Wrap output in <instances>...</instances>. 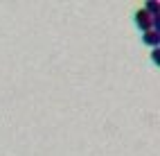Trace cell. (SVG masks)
Segmentation results:
<instances>
[{
	"instance_id": "obj_1",
	"label": "cell",
	"mask_w": 160,
	"mask_h": 156,
	"mask_svg": "<svg viewBox=\"0 0 160 156\" xmlns=\"http://www.w3.org/2000/svg\"><path fill=\"white\" fill-rule=\"evenodd\" d=\"M135 23L140 25V27L144 29V32H149V29H153V18L149 16V14L144 12V9H140V12L135 14Z\"/></svg>"
},
{
	"instance_id": "obj_3",
	"label": "cell",
	"mask_w": 160,
	"mask_h": 156,
	"mask_svg": "<svg viewBox=\"0 0 160 156\" xmlns=\"http://www.w3.org/2000/svg\"><path fill=\"white\" fill-rule=\"evenodd\" d=\"M144 43H149V45L158 48V43H160V32H153V29L144 32Z\"/></svg>"
},
{
	"instance_id": "obj_4",
	"label": "cell",
	"mask_w": 160,
	"mask_h": 156,
	"mask_svg": "<svg viewBox=\"0 0 160 156\" xmlns=\"http://www.w3.org/2000/svg\"><path fill=\"white\" fill-rule=\"evenodd\" d=\"M151 55H153V61H156V64H158V59H160L158 55H160V50H158V48H153V52H151Z\"/></svg>"
},
{
	"instance_id": "obj_2",
	"label": "cell",
	"mask_w": 160,
	"mask_h": 156,
	"mask_svg": "<svg viewBox=\"0 0 160 156\" xmlns=\"http://www.w3.org/2000/svg\"><path fill=\"white\" fill-rule=\"evenodd\" d=\"M144 12L151 16V18H158L160 16V3H158V0H149L147 7H144Z\"/></svg>"
}]
</instances>
